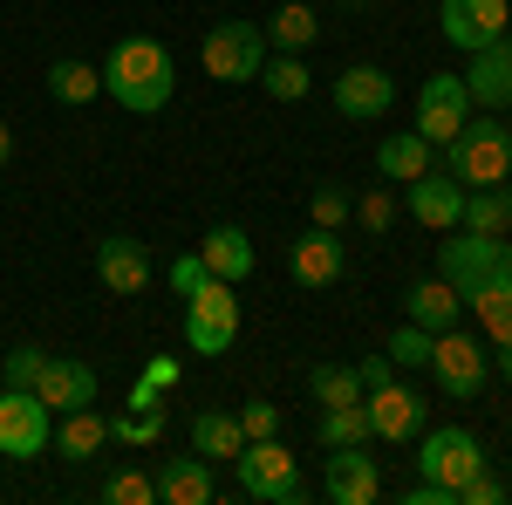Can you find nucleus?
Segmentation results:
<instances>
[{
	"mask_svg": "<svg viewBox=\"0 0 512 505\" xmlns=\"http://www.w3.org/2000/svg\"><path fill=\"white\" fill-rule=\"evenodd\" d=\"M465 89H472V110H492V117H506V110H512V35H499L492 48H472Z\"/></svg>",
	"mask_w": 512,
	"mask_h": 505,
	"instance_id": "f3484780",
	"label": "nucleus"
},
{
	"mask_svg": "<svg viewBox=\"0 0 512 505\" xmlns=\"http://www.w3.org/2000/svg\"><path fill=\"white\" fill-rule=\"evenodd\" d=\"M437 280H451V294L465 308H485L492 294H512V239L492 233H458L437 246Z\"/></svg>",
	"mask_w": 512,
	"mask_h": 505,
	"instance_id": "f03ea898",
	"label": "nucleus"
},
{
	"mask_svg": "<svg viewBox=\"0 0 512 505\" xmlns=\"http://www.w3.org/2000/svg\"><path fill=\"white\" fill-rule=\"evenodd\" d=\"M499 499H506V485L492 478V465L478 471V478H465V485H458V505H499Z\"/></svg>",
	"mask_w": 512,
	"mask_h": 505,
	"instance_id": "58836bf2",
	"label": "nucleus"
},
{
	"mask_svg": "<svg viewBox=\"0 0 512 505\" xmlns=\"http://www.w3.org/2000/svg\"><path fill=\"white\" fill-rule=\"evenodd\" d=\"M144 383L151 389H178V362H171V355H151V362H144Z\"/></svg>",
	"mask_w": 512,
	"mask_h": 505,
	"instance_id": "37998d69",
	"label": "nucleus"
},
{
	"mask_svg": "<svg viewBox=\"0 0 512 505\" xmlns=\"http://www.w3.org/2000/svg\"><path fill=\"white\" fill-rule=\"evenodd\" d=\"M376 171H383V185H410V178L431 171V144H424L417 130H390V137L376 144Z\"/></svg>",
	"mask_w": 512,
	"mask_h": 505,
	"instance_id": "5701e85b",
	"label": "nucleus"
},
{
	"mask_svg": "<svg viewBox=\"0 0 512 505\" xmlns=\"http://www.w3.org/2000/svg\"><path fill=\"white\" fill-rule=\"evenodd\" d=\"M198 260L219 273V280H253V267H260V253H253V239L239 233V226H212V233L198 239Z\"/></svg>",
	"mask_w": 512,
	"mask_h": 505,
	"instance_id": "4be33fe9",
	"label": "nucleus"
},
{
	"mask_svg": "<svg viewBox=\"0 0 512 505\" xmlns=\"http://www.w3.org/2000/svg\"><path fill=\"white\" fill-rule=\"evenodd\" d=\"M41 362H48V355H41L35 342H21V349H7V369H0V376H7V383H14V389H35Z\"/></svg>",
	"mask_w": 512,
	"mask_h": 505,
	"instance_id": "e433bc0d",
	"label": "nucleus"
},
{
	"mask_svg": "<svg viewBox=\"0 0 512 505\" xmlns=\"http://www.w3.org/2000/svg\"><path fill=\"white\" fill-rule=\"evenodd\" d=\"M465 233H492V239H512V185H478L465 192Z\"/></svg>",
	"mask_w": 512,
	"mask_h": 505,
	"instance_id": "393cba45",
	"label": "nucleus"
},
{
	"mask_svg": "<svg viewBox=\"0 0 512 505\" xmlns=\"http://www.w3.org/2000/svg\"><path fill=\"white\" fill-rule=\"evenodd\" d=\"M444 171H451L465 192H478V185H506L512 178V130H506V117H492V110L465 117V130L444 144Z\"/></svg>",
	"mask_w": 512,
	"mask_h": 505,
	"instance_id": "7ed1b4c3",
	"label": "nucleus"
},
{
	"mask_svg": "<svg viewBox=\"0 0 512 505\" xmlns=\"http://www.w3.org/2000/svg\"><path fill=\"white\" fill-rule=\"evenodd\" d=\"M103 505H158V471H110Z\"/></svg>",
	"mask_w": 512,
	"mask_h": 505,
	"instance_id": "72a5a7b5",
	"label": "nucleus"
},
{
	"mask_svg": "<svg viewBox=\"0 0 512 505\" xmlns=\"http://www.w3.org/2000/svg\"><path fill=\"white\" fill-rule=\"evenodd\" d=\"M355 219H362L369 233H390V219H396V198L383 192V185H376V192H362V198H355Z\"/></svg>",
	"mask_w": 512,
	"mask_h": 505,
	"instance_id": "4c0bfd02",
	"label": "nucleus"
},
{
	"mask_svg": "<svg viewBox=\"0 0 512 505\" xmlns=\"http://www.w3.org/2000/svg\"><path fill=\"white\" fill-rule=\"evenodd\" d=\"M403 205H410V219H417L424 233H458V219H465V185L431 164L424 178L403 185Z\"/></svg>",
	"mask_w": 512,
	"mask_h": 505,
	"instance_id": "ddd939ff",
	"label": "nucleus"
},
{
	"mask_svg": "<svg viewBox=\"0 0 512 505\" xmlns=\"http://www.w3.org/2000/svg\"><path fill=\"white\" fill-rule=\"evenodd\" d=\"M35 396L48 410H82V403H96V369L76 362V355H48L35 376Z\"/></svg>",
	"mask_w": 512,
	"mask_h": 505,
	"instance_id": "6ab92c4d",
	"label": "nucleus"
},
{
	"mask_svg": "<svg viewBox=\"0 0 512 505\" xmlns=\"http://www.w3.org/2000/svg\"><path fill=\"white\" fill-rule=\"evenodd\" d=\"M321 492L328 505H376L383 499V471L369 458V444H342V451H328V478H321Z\"/></svg>",
	"mask_w": 512,
	"mask_h": 505,
	"instance_id": "2eb2a0df",
	"label": "nucleus"
},
{
	"mask_svg": "<svg viewBox=\"0 0 512 505\" xmlns=\"http://www.w3.org/2000/svg\"><path fill=\"white\" fill-rule=\"evenodd\" d=\"M158 499L164 505H212L219 499V478H212V458H164L158 465Z\"/></svg>",
	"mask_w": 512,
	"mask_h": 505,
	"instance_id": "aec40b11",
	"label": "nucleus"
},
{
	"mask_svg": "<svg viewBox=\"0 0 512 505\" xmlns=\"http://www.w3.org/2000/svg\"><path fill=\"white\" fill-rule=\"evenodd\" d=\"M48 96L69 103V110H82V103L103 96V69H96V62H76V55H62V62L48 69Z\"/></svg>",
	"mask_w": 512,
	"mask_h": 505,
	"instance_id": "a878e982",
	"label": "nucleus"
},
{
	"mask_svg": "<svg viewBox=\"0 0 512 505\" xmlns=\"http://www.w3.org/2000/svg\"><path fill=\"white\" fill-rule=\"evenodd\" d=\"M362 410H369V424H376V437L383 444H403V437H424V417H431V396L424 389H410V383H383V389H369L362 396Z\"/></svg>",
	"mask_w": 512,
	"mask_h": 505,
	"instance_id": "f8f14e48",
	"label": "nucleus"
},
{
	"mask_svg": "<svg viewBox=\"0 0 512 505\" xmlns=\"http://www.w3.org/2000/svg\"><path fill=\"white\" fill-rule=\"evenodd\" d=\"M164 437V410H123L110 417V444H137V451H151Z\"/></svg>",
	"mask_w": 512,
	"mask_h": 505,
	"instance_id": "2f4dec72",
	"label": "nucleus"
},
{
	"mask_svg": "<svg viewBox=\"0 0 512 505\" xmlns=\"http://www.w3.org/2000/svg\"><path fill=\"white\" fill-rule=\"evenodd\" d=\"M151 273H158V260H151V246L130 233H110L96 239V280L110 287V294H144L151 287Z\"/></svg>",
	"mask_w": 512,
	"mask_h": 505,
	"instance_id": "dca6fc26",
	"label": "nucleus"
},
{
	"mask_svg": "<svg viewBox=\"0 0 512 505\" xmlns=\"http://www.w3.org/2000/svg\"><path fill=\"white\" fill-rule=\"evenodd\" d=\"M472 314L485 321V335H492V342H506V335H512V294H492V301L472 308Z\"/></svg>",
	"mask_w": 512,
	"mask_h": 505,
	"instance_id": "ea45409f",
	"label": "nucleus"
},
{
	"mask_svg": "<svg viewBox=\"0 0 512 505\" xmlns=\"http://www.w3.org/2000/svg\"><path fill=\"white\" fill-rule=\"evenodd\" d=\"M55 444V410L35 389H0V458H48Z\"/></svg>",
	"mask_w": 512,
	"mask_h": 505,
	"instance_id": "6e6552de",
	"label": "nucleus"
},
{
	"mask_svg": "<svg viewBox=\"0 0 512 505\" xmlns=\"http://www.w3.org/2000/svg\"><path fill=\"white\" fill-rule=\"evenodd\" d=\"M315 437L328 444V451H342V444H369L376 424H369V410H362V403H335V410H321Z\"/></svg>",
	"mask_w": 512,
	"mask_h": 505,
	"instance_id": "c85d7f7f",
	"label": "nucleus"
},
{
	"mask_svg": "<svg viewBox=\"0 0 512 505\" xmlns=\"http://www.w3.org/2000/svg\"><path fill=\"white\" fill-rule=\"evenodd\" d=\"M7 157H14V137H7V123H0V164H7Z\"/></svg>",
	"mask_w": 512,
	"mask_h": 505,
	"instance_id": "49530a36",
	"label": "nucleus"
},
{
	"mask_svg": "<svg viewBox=\"0 0 512 505\" xmlns=\"http://www.w3.org/2000/svg\"><path fill=\"white\" fill-rule=\"evenodd\" d=\"M424 369L437 376V389H444L451 403H478V396H485V376H492V355H485V342L444 328L431 342V362H424Z\"/></svg>",
	"mask_w": 512,
	"mask_h": 505,
	"instance_id": "0eeeda50",
	"label": "nucleus"
},
{
	"mask_svg": "<svg viewBox=\"0 0 512 505\" xmlns=\"http://www.w3.org/2000/svg\"><path fill=\"white\" fill-rule=\"evenodd\" d=\"M390 103H396V76L376 69V62H355V69L335 76V110H342L349 123H383Z\"/></svg>",
	"mask_w": 512,
	"mask_h": 505,
	"instance_id": "4468645a",
	"label": "nucleus"
},
{
	"mask_svg": "<svg viewBox=\"0 0 512 505\" xmlns=\"http://www.w3.org/2000/svg\"><path fill=\"white\" fill-rule=\"evenodd\" d=\"M110 444V417H96V403H82V410H62V424H55V458L62 465H82V458H96Z\"/></svg>",
	"mask_w": 512,
	"mask_h": 505,
	"instance_id": "412c9836",
	"label": "nucleus"
},
{
	"mask_svg": "<svg viewBox=\"0 0 512 505\" xmlns=\"http://www.w3.org/2000/svg\"><path fill=\"white\" fill-rule=\"evenodd\" d=\"M192 451L198 458H239V451H246L239 417H226V410H198L192 417Z\"/></svg>",
	"mask_w": 512,
	"mask_h": 505,
	"instance_id": "bb28decb",
	"label": "nucleus"
},
{
	"mask_svg": "<svg viewBox=\"0 0 512 505\" xmlns=\"http://www.w3.org/2000/svg\"><path fill=\"white\" fill-rule=\"evenodd\" d=\"M103 89L117 96L130 117H158L164 103H171V89H178V69H171V48L151 35H123L110 48V62H103Z\"/></svg>",
	"mask_w": 512,
	"mask_h": 505,
	"instance_id": "f257e3e1",
	"label": "nucleus"
},
{
	"mask_svg": "<svg viewBox=\"0 0 512 505\" xmlns=\"http://www.w3.org/2000/svg\"><path fill=\"white\" fill-rule=\"evenodd\" d=\"M355 376H362V396H369V389H383V383L396 376V362L376 349V355H362V362H355Z\"/></svg>",
	"mask_w": 512,
	"mask_h": 505,
	"instance_id": "79ce46f5",
	"label": "nucleus"
},
{
	"mask_svg": "<svg viewBox=\"0 0 512 505\" xmlns=\"http://www.w3.org/2000/svg\"><path fill=\"white\" fill-rule=\"evenodd\" d=\"M287 267H294L301 287H335V280L349 273V246H342V233H328V226H308V233L294 239Z\"/></svg>",
	"mask_w": 512,
	"mask_h": 505,
	"instance_id": "a211bd4d",
	"label": "nucleus"
},
{
	"mask_svg": "<svg viewBox=\"0 0 512 505\" xmlns=\"http://www.w3.org/2000/svg\"><path fill=\"white\" fill-rule=\"evenodd\" d=\"M403 314H410L417 328H431V335H444V328H458V314H465V301L451 294V280H417V287L403 294Z\"/></svg>",
	"mask_w": 512,
	"mask_h": 505,
	"instance_id": "b1692460",
	"label": "nucleus"
},
{
	"mask_svg": "<svg viewBox=\"0 0 512 505\" xmlns=\"http://www.w3.org/2000/svg\"><path fill=\"white\" fill-rule=\"evenodd\" d=\"M506 130H512V110H506Z\"/></svg>",
	"mask_w": 512,
	"mask_h": 505,
	"instance_id": "de8ad7c7",
	"label": "nucleus"
},
{
	"mask_svg": "<svg viewBox=\"0 0 512 505\" xmlns=\"http://www.w3.org/2000/svg\"><path fill=\"white\" fill-rule=\"evenodd\" d=\"M164 280H171V294H178V301H185V294H198V287H205V280H212V267H205V260H198V253H178V260H171V267H164Z\"/></svg>",
	"mask_w": 512,
	"mask_h": 505,
	"instance_id": "c9c22d12",
	"label": "nucleus"
},
{
	"mask_svg": "<svg viewBox=\"0 0 512 505\" xmlns=\"http://www.w3.org/2000/svg\"><path fill=\"white\" fill-rule=\"evenodd\" d=\"M308 389H315L321 410H335V403H362V376H355V362H315V369H308Z\"/></svg>",
	"mask_w": 512,
	"mask_h": 505,
	"instance_id": "c756f323",
	"label": "nucleus"
},
{
	"mask_svg": "<svg viewBox=\"0 0 512 505\" xmlns=\"http://www.w3.org/2000/svg\"><path fill=\"white\" fill-rule=\"evenodd\" d=\"M492 362H499V376L512 383V335H506V342H492Z\"/></svg>",
	"mask_w": 512,
	"mask_h": 505,
	"instance_id": "a18cd8bd",
	"label": "nucleus"
},
{
	"mask_svg": "<svg viewBox=\"0 0 512 505\" xmlns=\"http://www.w3.org/2000/svg\"><path fill=\"white\" fill-rule=\"evenodd\" d=\"M431 328H417V321H403V328H396L390 342H383V355H390L396 369H424V362H431Z\"/></svg>",
	"mask_w": 512,
	"mask_h": 505,
	"instance_id": "473e14b6",
	"label": "nucleus"
},
{
	"mask_svg": "<svg viewBox=\"0 0 512 505\" xmlns=\"http://www.w3.org/2000/svg\"><path fill=\"white\" fill-rule=\"evenodd\" d=\"M465 117H472V89H465V76H424V89H417V137L424 144H451L458 130H465Z\"/></svg>",
	"mask_w": 512,
	"mask_h": 505,
	"instance_id": "9d476101",
	"label": "nucleus"
},
{
	"mask_svg": "<svg viewBox=\"0 0 512 505\" xmlns=\"http://www.w3.org/2000/svg\"><path fill=\"white\" fill-rule=\"evenodd\" d=\"M239 465V492L260 505H301L308 499V478H301V458L280 444V437H246V451L233 458Z\"/></svg>",
	"mask_w": 512,
	"mask_h": 505,
	"instance_id": "20e7f679",
	"label": "nucleus"
},
{
	"mask_svg": "<svg viewBox=\"0 0 512 505\" xmlns=\"http://www.w3.org/2000/svg\"><path fill=\"white\" fill-rule=\"evenodd\" d=\"M417 465H424V478L431 485H465V478H478L485 471V444H478L465 424H437V430H424V444H417Z\"/></svg>",
	"mask_w": 512,
	"mask_h": 505,
	"instance_id": "1a4fd4ad",
	"label": "nucleus"
},
{
	"mask_svg": "<svg viewBox=\"0 0 512 505\" xmlns=\"http://www.w3.org/2000/svg\"><path fill=\"white\" fill-rule=\"evenodd\" d=\"M315 35H321V14H315V7H301V0L274 7V21H267V48H280V55H301Z\"/></svg>",
	"mask_w": 512,
	"mask_h": 505,
	"instance_id": "cd10ccee",
	"label": "nucleus"
},
{
	"mask_svg": "<svg viewBox=\"0 0 512 505\" xmlns=\"http://www.w3.org/2000/svg\"><path fill=\"white\" fill-rule=\"evenodd\" d=\"M410 505H458V492H451V485H431V478H424V485H410Z\"/></svg>",
	"mask_w": 512,
	"mask_h": 505,
	"instance_id": "c03bdc74",
	"label": "nucleus"
},
{
	"mask_svg": "<svg viewBox=\"0 0 512 505\" xmlns=\"http://www.w3.org/2000/svg\"><path fill=\"white\" fill-rule=\"evenodd\" d=\"M308 219H315V226H328V233H342V226L355 219V198L342 192V185H315V198H308Z\"/></svg>",
	"mask_w": 512,
	"mask_h": 505,
	"instance_id": "f704fd0d",
	"label": "nucleus"
},
{
	"mask_svg": "<svg viewBox=\"0 0 512 505\" xmlns=\"http://www.w3.org/2000/svg\"><path fill=\"white\" fill-rule=\"evenodd\" d=\"M239 430H246V437H280V410L274 403H246V410H239Z\"/></svg>",
	"mask_w": 512,
	"mask_h": 505,
	"instance_id": "a19ab883",
	"label": "nucleus"
},
{
	"mask_svg": "<svg viewBox=\"0 0 512 505\" xmlns=\"http://www.w3.org/2000/svg\"><path fill=\"white\" fill-rule=\"evenodd\" d=\"M198 62H205L212 82H260V69H267V28L260 21H219L205 35V48H198Z\"/></svg>",
	"mask_w": 512,
	"mask_h": 505,
	"instance_id": "39448f33",
	"label": "nucleus"
},
{
	"mask_svg": "<svg viewBox=\"0 0 512 505\" xmlns=\"http://www.w3.org/2000/svg\"><path fill=\"white\" fill-rule=\"evenodd\" d=\"M437 28L451 48H492L499 35H512V0H444L437 7Z\"/></svg>",
	"mask_w": 512,
	"mask_h": 505,
	"instance_id": "9b49d317",
	"label": "nucleus"
},
{
	"mask_svg": "<svg viewBox=\"0 0 512 505\" xmlns=\"http://www.w3.org/2000/svg\"><path fill=\"white\" fill-rule=\"evenodd\" d=\"M185 342H192L198 355H226L239 342V294L233 280H205L198 294H185Z\"/></svg>",
	"mask_w": 512,
	"mask_h": 505,
	"instance_id": "423d86ee",
	"label": "nucleus"
},
{
	"mask_svg": "<svg viewBox=\"0 0 512 505\" xmlns=\"http://www.w3.org/2000/svg\"><path fill=\"white\" fill-rule=\"evenodd\" d=\"M260 82H267V96H274V103H301V96H308V89H315V76H308V62H301V55H267V69H260Z\"/></svg>",
	"mask_w": 512,
	"mask_h": 505,
	"instance_id": "7c9ffc66",
	"label": "nucleus"
}]
</instances>
